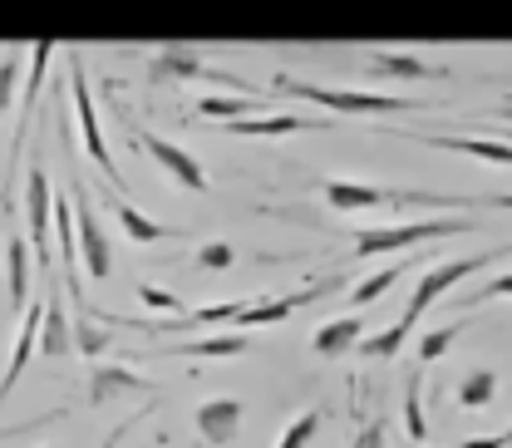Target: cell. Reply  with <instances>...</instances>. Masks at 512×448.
<instances>
[{
    "label": "cell",
    "mask_w": 512,
    "mask_h": 448,
    "mask_svg": "<svg viewBox=\"0 0 512 448\" xmlns=\"http://www.w3.org/2000/svg\"><path fill=\"white\" fill-rule=\"evenodd\" d=\"M276 89L320 104L330 114H404V109H424V99H404V94H360V89H330V84H311L296 74H276Z\"/></svg>",
    "instance_id": "cell-1"
},
{
    "label": "cell",
    "mask_w": 512,
    "mask_h": 448,
    "mask_svg": "<svg viewBox=\"0 0 512 448\" xmlns=\"http://www.w3.org/2000/svg\"><path fill=\"white\" fill-rule=\"evenodd\" d=\"M493 256H503V252H478V256H463V261H439V266H429L424 276H419V286H414V296H409V306H404V316L394 320L404 335H414V325L424 320V311L434 306V301H444L453 286H463L473 271H483Z\"/></svg>",
    "instance_id": "cell-2"
},
{
    "label": "cell",
    "mask_w": 512,
    "mask_h": 448,
    "mask_svg": "<svg viewBox=\"0 0 512 448\" xmlns=\"http://www.w3.org/2000/svg\"><path fill=\"white\" fill-rule=\"evenodd\" d=\"M473 232L468 217H429V222H404V227H370L355 237V256H380V252H404V247H424V242H444V237H463Z\"/></svg>",
    "instance_id": "cell-3"
},
{
    "label": "cell",
    "mask_w": 512,
    "mask_h": 448,
    "mask_svg": "<svg viewBox=\"0 0 512 448\" xmlns=\"http://www.w3.org/2000/svg\"><path fill=\"white\" fill-rule=\"evenodd\" d=\"M69 89H74V114H79V133H84L89 158L99 163V173L109 178V188L124 192V173H119V163H114V153H109V143H104V133H99L94 94H89V79H84V60H79V55H69Z\"/></svg>",
    "instance_id": "cell-4"
},
{
    "label": "cell",
    "mask_w": 512,
    "mask_h": 448,
    "mask_svg": "<svg viewBox=\"0 0 512 448\" xmlns=\"http://www.w3.org/2000/svg\"><path fill=\"white\" fill-rule=\"evenodd\" d=\"M153 74H158V79H197V84H222V89H237V94H256L247 79H237V74H227V69H212L192 45H158Z\"/></svg>",
    "instance_id": "cell-5"
},
{
    "label": "cell",
    "mask_w": 512,
    "mask_h": 448,
    "mask_svg": "<svg viewBox=\"0 0 512 448\" xmlns=\"http://www.w3.org/2000/svg\"><path fill=\"white\" fill-rule=\"evenodd\" d=\"M133 148H143L168 178H178L188 192H207V173H202V163L192 158L188 148H178V143H168L163 133H153V128H133Z\"/></svg>",
    "instance_id": "cell-6"
},
{
    "label": "cell",
    "mask_w": 512,
    "mask_h": 448,
    "mask_svg": "<svg viewBox=\"0 0 512 448\" xmlns=\"http://www.w3.org/2000/svg\"><path fill=\"white\" fill-rule=\"evenodd\" d=\"M25 212H30V247L40 256L45 271H55V256H50V222H55V188L45 178V168L35 163L30 168V183H25Z\"/></svg>",
    "instance_id": "cell-7"
},
{
    "label": "cell",
    "mask_w": 512,
    "mask_h": 448,
    "mask_svg": "<svg viewBox=\"0 0 512 448\" xmlns=\"http://www.w3.org/2000/svg\"><path fill=\"white\" fill-rule=\"evenodd\" d=\"M50 55H55V45H50V40L30 45V79H25V99H20V128H15V143H10V173H5V202H10V188H15V173H20V143H25V124H30V114H35L40 84H45V74H50Z\"/></svg>",
    "instance_id": "cell-8"
},
{
    "label": "cell",
    "mask_w": 512,
    "mask_h": 448,
    "mask_svg": "<svg viewBox=\"0 0 512 448\" xmlns=\"http://www.w3.org/2000/svg\"><path fill=\"white\" fill-rule=\"evenodd\" d=\"M74 217H79V256H84V271H89L94 281H104V276H109V242H104V227H99V217H94V207H89L84 192H74Z\"/></svg>",
    "instance_id": "cell-9"
},
{
    "label": "cell",
    "mask_w": 512,
    "mask_h": 448,
    "mask_svg": "<svg viewBox=\"0 0 512 448\" xmlns=\"http://www.w3.org/2000/svg\"><path fill=\"white\" fill-rule=\"evenodd\" d=\"M197 434H202V444H212V448L237 444V434H242V404L237 399H207L197 409Z\"/></svg>",
    "instance_id": "cell-10"
},
{
    "label": "cell",
    "mask_w": 512,
    "mask_h": 448,
    "mask_svg": "<svg viewBox=\"0 0 512 448\" xmlns=\"http://www.w3.org/2000/svg\"><path fill=\"white\" fill-rule=\"evenodd\" d=\"M40 330H45V301H35L30 311H25V325H20V335H15V350H10V360H5V375H0V404L10 399V389L20 384V370L30 365V355H35V345H40Z\"/></svg>",
    "instance_id": "cell-11"
},
{
    "label": "cell",
    "mask_w": 512,
    "mask_h": 448,
    "mask_svg": "<svg viewBox=\"0 0 512 448\" xmlns=\"http://www.w3.org/2000/svg\"><path fill=\"white\" fill-rule=\"evenodd\" d=\"M330 119H306V114H256V119H237L227 133L237 138H276V133H325Z\"/></svg>",
    "instance_id": "cell-12"
},
{
    "label": "cell",
    "mask_w": 512,
    "mask_h": 448,
    "mask_svg": "<svg viewBox=\"0 0 512 448\" xmlns=\"http://www.w3.org/2000/svg\"><path fill=\"white\" fill-rule=\"evenodd\" d=\"M40 350L50 360H60L74 350V325L64 316V301H60V276L50 271V296H45V330H40Z\"/></svg>",
    "instance_id": "cell-13"
},
{
    "label": "cell",
    "mask_w": 512,
    "mask_h": 448,
    "mask_svg": "<svg viewBox=\"0 0 512 448\" xmlns=\"http://www.w3.org/2000/svg\"><path fill=\"white\" fill-rule=\"evenodd\" d=\"M424 148H444V153H468L483 163H503L512 168V143L508 138H448V133H419Z\"/></svg>",
    "instance_id": "cell-14"
},
{
    "label": "cell",
    "mask_w": 512,
    "mask_h": 448,
    "mask_svg": "<svg viewBox=\"0 0 512 448\" xmlns=\"http://www.w3.org/2000/svg\"><path fill=\"white\" fill-rule=\"evenodd\" d=\"M330 286H311V291H286V296H271V301H252L247 311H242V330L247 325H276V320H286V316H296L301 306H311V301H320Z\"/></svg>",
    "instance_id": "cell-15"
},
{
    "label": "cell",
    "mask_w": 512,
    "mask_h": 448,
    "mask_svg": "<svg viewBox=\"0 0 512 448\" xmlns=\"http://www.w3.org/2000/svg\"><path fill=\"white\" fill-rule=\"evenodd\" d=\"M104 202H109V212L124 222V232L138 242V247H153V242H168L173 237V227H163V222H153L143 207H133V202H124L119 192H104Z\"/></svg>",
    "instance_id": "cell-16"
},
{
    "label": "cell",
    "mask_w": 512,
    "mask_h": 448,
    "mask_svg": "<svg viewBox=\"0 0 512 448\" xmlns=\"http://www.w3.org/2000/svg\"><path fill=\"white\" fill-rule=\"evenodd\" d=\"M124 394H153V384L138 380L133 370L124 365H99L94 370V380H89V399L104 409V404H114V399H124Z\"/></svg>",
    "instance_id": "cell-17"
},
{
    "label": "cell",
    "mask_w": 512,
    "mask_h": 448,
    "mask_svg": "<svg viewBox=\"0 0 512 448\" xmlns=\"http://www.w3.org/2000/svg\"><path fill=\"white\" fill-rule=\"evenodd\" d=\"M163 355H183V360H237V355H247V335H202V340H178L173 350H163Z\"/></svg>",
    "instance_id": "cell-18"
},
{
    "label": "cell",
    "mask_w": 512,
    "mask_h": 448,
    "mask_svg": "<svg viewBox=\"0 0 512 448\" xmlns=\"http://www.w3.org/2000/svg\"><path fill=\"white\" fill-rule=\"evenodd\" d=\"M360 340H365V320L360 316H340V320H330V325H320L316 330V355L335 360V355L355 350Z\"/></svg>",
    "instance_id": "cell-19"
},
{
    "label": "cell",
    "mask_w": 512,
    "mask_h": 448,
    "mask_svg": "<svg viewBox=\"0 0 512 448\" xmlns=\"http://www.w3.org/2000/svg\"><path fill=\"white\" fill-rule=\"evenodd\" d=\"M370 69L389 74V79H439L444 74V64H429V60H419V55H394V50H375Z\"/></svg>",
    "instance_id": "cell-20"
},
{
    "label": "cell",
    "mask_w": 512,
    "mask_h": 448,
    "mask_svg": "<svg viewBox=\"0 0 512 448\" xmlns=\"http://www.w3.org/2000/svg\"><path fill=\"white\" fill-rule=\"evenodd\" d=\"M30 256H35V247H30V242H20V232H15V237H10V247H5V271H10V306H15V311L30 301Z\"/></svg>",
    "instance_id": "cell-21"
},
{
    "label": "cell",
    "mask_w": 512,
    "mask_h": 448,
    "mask_svg": "<svg viewBox=\"0 0 512 448\" xmlns=\"http://www.w3.org/2000/svg\"><path fill=\"white\" fill-rule=\"evenodd\" d=\"M197 109H202L207 119H222V124H237V119H256V114H261L256 94H202Z\"/></svg>",
    "instance_id": "cell-22"
},
{
    "label": "cell",
    "mask_w": 512,
    "mask_h": 448,
    "mask_svg": "<svg viewBox=\"0 0 512 448\" xmlns=\"http://www.w3.org/2000/svg\"><path fill=\"white\" fill-rule=\"evenodd\" d=\"M404 434H409L414 444L429 439V424H424V370H414V375H409V389H404Z\"/></svg>",
    "instance_id": "cell-23"
},
{
    "label": "cell",
    "mask_w": 512,
    "mask_h": 448,
    "mask_svg": "<svg viewBox=\"0 0 512 448\" xmlns=\"http://www.w3.org/2000/svg\"><path fill=\"white\" fill-rule=\"evenodd\" d=\"M493 394H498V375L493 370H473L458 384V409H488Z\"/></svg>",
    "instance_id": "cell-24"
},
{
    "label": "cell",
    "mask_w": 512,
    "mask_h": 448,
    "mask_svg": "<svg viewBox=\"0 0 512 448\" xmlns=\"http://www.w3.org/2000/svg\"><path fill=\"white\" fill-rule=\"evenodd\" d=\"M404 266H409V261H394V266H384V271H375L370 281H360V286L350 291V306H355V311H360V306H375V301H380L384 291H389V286H394V281L404 276Z\"/></svg>",
    "instance_id": "cell-25"
},
{
    "label": "cell",
    "mask_w": 512,
    "mask_h": 448,
    "mask_svg": "<svg viewBox=\"0 0 512 448\" xmlns=\"http://www.w3.org/2000/svg\"><path fill=\"white\" fill-rule=\"evenodd\" d=\"M316 429H320V409H306L301 419L286 424V434L276 439V448H306L311 439H316Z\"/></svg>",
    "instance_id": "cell-26"
},
{
    "label": "cell",
    "mask_w": 512,
    "mask_h": 448,
    "mask_svg": "<svg viewBox=\"0 0 512 448\" xmlns=\"http://www.w3.org/2000/svg\"><path fill=\"white\" fill-rule=\"evenodd\" d=\"M453 340H458V325H439V330H429V335L419 340V365H434V360H444Z\"/></svg>",
    "instance_id": "cell-27"
},
{
    "label": "cell",
    "mask_w": 512,
    "mask_h": 448,
    "mask_svg": "<svg viewBox=\"0 0 512 448\" xmlns=\"http://www.w3.org/2000/svg\"><path fill=\"white\" fill-rule=\"evenodd\" d=\"M74 350H79L84 360H99V355L109 350V335H104V330H94L89 320H79V325H74Z\"/></svg>",
    "instance_id": "cell-28"
},
{
    "label": "cell",
    "mask_w": 512,
    "mask_h": 448,
    "mask_svg": "<svg viewBox=\"0 0 512 448\" xmlns=\"http://www.w3.org/2000/svg\"><path fill=\"white\" fill-rule=\"evenodd\" d=\"M138 301H143V306H153V311H168V316H183V311H188V306H183L173 291H163V286H148V281L138 286Z\"/></svg>",
    "instance_id": "cell-29"
},
{
    "label": "cell",
    "mask_w": 512,
    "mask_h": 448,
    "mask_svg": "<svg viewBox=\"0 0 512 448\" xmlns=\"http://www.w3.org/2000/svg\"><path fill=\"white\" fill-rule=\"evenodd\" d=\"M483 301H512V271H503V276H493V281H483L463 306H483Z\"/></svg>",
    "instance_id": "cell-30"
},
{
    "label": "cell",
    "mask_w": 512,
    "mask_h": 448,
    "mask_svg": "<svg viewBox=\"0 0 512 448\" xmlns=\"http://www.w3.org/2000/svg\"><path fill=\"white\" fill-rule=\"evenodd\" d=\"M15 79H20V55H5V60H0V114L10 109V94H15Z\"/></svg>",
    "instance_id": "cell-31"
},
{
    "label": "cell",
    "mask_w": 512,
    "mask_h": 448,
    "mask_svg": "<svg viewBox=\"0 0 512 448\" xmlns=\"http://www.w3.org/2000/svg\"><path fill=\"white\" fill-rule=\"evenodd\" d=\"M197 266H207V271H222V266H232V247H227V242H207V247L197 252Z\"/></svg>",
    "instance_id": "cell-32"
},
{
    "label": "cell",
    "mask_w": 512,
    "mask_h": 448,
    "mask_svg": "<svg viewBox=\"0 0 512 448\" xmlns=\"http://www.w3.org/2000/svg\"><path fill=\"white\" fill-rule=\"evenodd\" d=\"M148 414H153V409H138V414H128L124 424H114V429H109V439H104V444L99 448H119L128 439V429H133V424H138V419H148Z\"/></svg>",
    "instance_id": "cell-33"
},
{
    "label": "cell",
    "mask_w": 512,
    "mask_h": 448,
    "mask_svg": "<svg viewBox=\"0 0 512 448\" xmlns=\"http://www.w3.org/2000/svg\"><path fill=\"white\" fill-rule=\"evenodd\" d=\"M355 448H389V444H384V424H380V419L360 429V439H355Z\"/></svg>",
    "instance_id": "cell-34"
},
{
    "label": "cell",
    "mask_w": 512,
    "mask_h": 448,
    "mask_svg": "<svg viewBox=\"0 0 512 448\" xmlns=\"http://www.w3.org/2000/svg\"><path fill=\"white\" fill-rule=\"evenodd\" d=\"M512 444V434H493V439H468L463 448H508Z\"/></svg>",
    "instance_id": "cell-35"
},
{
    "label": "cell",
    "mask_w": 512,
    "mask_h": 448,
    "mask_svg": "<svg viewBox=\"0 0 512 448\" xmlns=\"http://www.w3.org/2000/svg\"><path fill=\"white\" fill-rule=\"evenodd\" d=\"M508 434H512V429H508Z\"/></svg>",
    "instance_id": "cell-36"
}]
</instances>
